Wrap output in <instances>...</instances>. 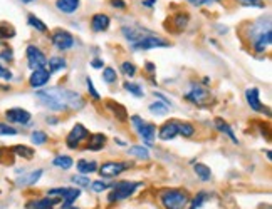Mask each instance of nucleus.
<instances>
[{"instance_id":"0eeeda50","label":"nucleus","mask_w":272,"mask_h":209,"mask_svg":"<svg viewBox=\"0 0 272 209\" xmlns=\"http://www.w3.org/2000/svg\"><path fill=\"white\" fill-rule=\"evenodd\" d=\"M51 42L52 45L61 50V52H66L69 49L74 47V44H76V40H74V37L69 34L67 31H62V28H57V31L51 36Z\"/></svg>"},{"instance_id":"ddd939ff","label":"nucleus","mask_w":272,"mask_h":209,"mask_svg":"<svg viewBox=\"0 0 272 209\" xmlns=\"http://www.w3.org/2000/svg\"><path fill=\"white\" fill-rule=\"evenodd\" d=\"M245 101L249 104V107L252 109V111H256V112H265V114H270L269 112V109L264 106L262 102H260V92L257 87H251V89H247L245 91Z\"/></svg>"},{"instance_id":"6e6552de","label":"nucleus","mask_w":272,"mask_h":209,"mask_svg":"<svg viewBox=\"0 0 272 209\" xmlns=\"http://www.w3.org/2000/svg\"><path fill=\"white\" fill-rule=\"evenodd\" d=\"M130 162H121V161H108L100 167V174L104 179H111L119 176L121 172H125L126 169H130Z\"/></svg>"},{"instance_id":"c03bdc74","label":"nucleus","mask_w":272,"mask_h":209,"mask_svg":"<svg viewBox=\"0 0 272 209\" xmlns=\"http://www.w3.org/2000/svg\"><path fill=\"white\" fill-rule=\"evenodd\" d=\"M15 134H17V129H15V127L0 123V136H15Z\"/></svg>"},{"instance_id":"de8ad7c7","label":"nucleus","mask_w":272,"mask_h":209,"mask_svg":"<svg viewBox=\"0 0 272 209\" xmlns=\"http://www.w3.org/2000/svg\"><path fill=\"white\" fill-rule=\"evenodd\" d=\"M0 77L5 79V80H10L12 79V72H10L9 69H5L4 66H0Z\"/></svg>"},{"instance_id":"f3484780","label":"nucleus","mask_w":272,"mask_h":209,"mask_svg":"<svg viewBox=\"0 0 272 209\" xmlns=\"http://www.w3.org/2000/svg\"><path fill=\"white\" fill-rule=\"evenodd\" d=\"M177 136H178V123L177 121L165 123L158 131V137L161 139V141H171V139L177 137Z\"/></svg>"},{"instance_id":"8fccbe9b","label":"nucleus","mask_w":272,"mask_h":209,"mask_svg":"<svg viewBox=\"0 0 272 209\" xmlns=\"http://www.w3.org/2000/svg\"><path fill=\"white\" fill-rule=\"evenodd\" d=\"M155 97H156V99H160L161 102H165L166 106H170V107H171V101H170V99H166L163 94H161V92H155Z\"/></svg>"},{"instance_id":"1a4fd4ad","label":"nucleus","mask_w":272,"mask_h":209,"mask_svg":"<svg viewBox=\"0 0 272 209\" xmlns=\"http://www.w3.org/2000/svg\"><path fill=\"white\" fill-rule=\"evenodd\" d=\"M89 137V131L86 129V127L83 124H76L71 129V132L67 134L66 137V144H67V147L69 149H78L79 147V144L86 141V139Z\"/></svg>"},{"instance_id":"7c9ffc66","label":"nucleus","mask_w":272,"mask_h":209,"mask_svg":"<svg viewBox=\"0 0 272 209\" xmlns=\"http://www.w3.org/2000/svg\"><path fill=\"white\" fill-rule=\"evenodd\" d=\"M128 154L133 156V158L143 159V161H148L150 159V151L144 147V146H133V147L128 149Z\"/></svg>"},{"instance_id":"6ab92c4d","label":"nucleus","mask_w":272,"mask_h":209,"mask_svg":"<svg viewBox=\"0 0 272 209\" xmlns=\"http://www.w3.org/2000/svg\"><path fill=\"white\" fill-rule=\"evenodd\" d=\"M81 7V0H56V9L62 14L71 15Z\"/></svg>"},{"instance_id":"f03ea898","label":"nucleus","mask_w":272,"mask_h":209,"mask_svg":"<svg viewBox=\"0 0 272 209\" xmlns=\"http://www.w3.org/2000/svg\"><path fill=\"white\" fill-rule=\"evenodd\" d=\"M160 201L165 209H187L188 194L182 189H165L160 196Z\"/></svg>"},{"instance_id":"20e7f679","label":"nucleus","mask_w":272,"mask_h":209,"mask_svg":"<svg viewBox=\"0 0 272 209\" xmlns=\"http://www.w3.org/2000/svg\"><path fill=\"white\" fill-rule=\"evenodd\" d=\"M141 183H135V181H121L118 184L111 186L113 191L108 194V201L109 202H118L123 199H128V197L135 193L138 188H141Z\"/></svg>"},{"instance_id":"ea45409f","label":"nucleus","mask_w":272,"mask_h":209,"mask_svg":"<svg viewBox=\"0 0 272 209\" xmlns=\"http://www.w3.org/2000/svg\"><path fill=\"white\" fill-rule=\"evenodd\" d=\"M121 72H123L126 77H135L136 75V66L133 62H123L121 64Z\"/></svg>"},{"instance_id":"5fc2aeb1","label":"nucleus","mask_w":272,"mask_h":209,"mask_svg":"<svg viewBox=\"0 0 272 209\" xmlns=\"http://www.w3.org/2000/svg\"><path fill=\"white\" fill-rule=\"evenodd\" d=\"M146 71H148V72H155V64L146 62Z\"/></svg>"},{"instance_id":"2f4dec72","label":"nucleus","mask_w":272,"mask_h":209,"mask_svg":"<svg viewBox=\"0 0 272 209\" xmlns=\"http://www.w3.org/2000/svg\"><path fill=\"white\" fill-rule=\"evenodd\" d=\"M12 37H15V28L12 27V24H9V22H0V39L7 40Z\"/></svg>"},{"instance_id":"473e14b6","label":"nucleus","mask_w":272,"mask_h":209,"mask_svg":"<svg viewBox=\"0 0 272 209\" xmlns=\"http://www.w3.org/2000/svg\"><path fill=\"white\" fill-rule=\"evenodd\" d=\"M27 24L31 25L32 28H36L37 32H45V31H47V25H45L40 19H37V17L34 15V14H31V15L27 17Z\"/></svg>"},{"instance_id":"864d4df0","label":"nucleus","mask_w":272,"mask_h":209,"mask_svg":"<svg viewBox=\"0 0 272 209\" xmlns=\"http://www.w3.org/2000/svg\"><path fill=\"white\" fill-rule=\"evenodd\" d=\"M155 4H156V0H143V5H144V7H153Z\"/></svg>"},{"instance_id":"bb28decb","label":"nucleus","mask_w":272,"mask_h":209,"mask_svg":"<svg viewBox=\"0 0 272 209\" xmlns=\"http://www.w3.org/2000/svg\"><path fill=\"white\" fill-rule=\"evenodd\" d=\"M193 169H195V174L199 176L200 181L207 183V181H210V179H212V169L208 166L202 164V162H196V164L193 166Z\"/></svg>"},{"instance_id":"6e6d98bb","label":"nucleus","mask_w":272,"mask_h":209,"mask_svg":"<svg viewBox=\"0 0 272 209\" xmlns=\"http://www.w3.org/2000/svg\"><path fill=\"white\" fill-rule=\"evenodd\" d=\"M22 4H32V2H36V0H20Z\"/></svg>"},{"instance_id":"603ef678","label":"nucleus","mask_w":272,"mask_h":209,"mask_svg":"<svg viewBox=\"0 0 272 209\" xmlns=\"http://www.w3.org/2000/svg\"><path fill=\"white\" fill-rule=\"evenodd\" d=\"M111 5L116 9H126V4L123 2V0H111Z\"/></svg>"},{"instance_id":"58836bf2","label":"nucleus","mask_w":272,"mask_h":209,"mask_svg":"<svg viewBox=\"0 0 272 209\" xmlns=\"http://www.w3.org/2000/svg\"><path fill=\"white\" fill-rule=\"evenodd\" d=\"M31 141L36 144V146H42V144L47 142V134L42 131H34L31 136Z\"/></svg>"},{"instance_id":"37998d69","label":"nucleus","mask_w":272,"mask_h":209,"mask_svg":"<svg viewBox=\"0 0 272 209\" xmlns=\"http://www.w3.org/2000/svg\"><path fill=\"white\" fill-rule=\"evenodd\" d=\"M72 183L79 186V188H88V186L91 184L89 177L86 176V174H79V176H72Z\"/></svg>"},{"instance_id":"a878e982","label":"nucleus","mask_w":272,"mask_h":209,"mask_svg":"<svg viewBox=\"0 0 272 209\" xmlns=\"http://www.w3.org/2000/svg\"><path fill=\"white\" fill-rule=\"evenodd\" d=\"M42 172H44L42 169L32 171L31 174H27V176L17 179V184H19V186H34L40 179V176H42Z\"/></svg>"},{"instance_id":"4c0bfd02","label":"nucleus","mask_w":272,"mask_h":209,"mask_svg":"<svg viewBox=\"0 0 272 209\" xmlns=\"http://www.w3.org/2000/svg\"><path fill=\"white\" fill-rule=\"evenodd\" d=\"M103 80L106 84H114L118 80V74H116V71H114L113 67H106L103 71Z\"/></svg>"},{"instance_id":"3c124183","label":"nucleus","mask_w":272,"mask_h":209,"mask_svg":"<svg viewBox=\"0 0 272 209\" xmlns=\"http://www.w3.org/2000/svg\"><path fill=\"white\" fill-rule=\"evenodd\" d=\"M91 67L101 69V67H104V62H103L101 59H92V61H91Z\"/></svg>"},{"instance_id":"a19ab883","label":"nucleus","mask_w":272,"mask_h":209,"mask_svg":"<svg viewBox=\"0 0 272 209\" xmlns=\"http://www.w3.org/2000/svg\"><path fill=\"white\" fill-rule=\"evenodd\" d=\"M237 4L244 5V7H254V9H264L265 7L264 0H237Z\"/></svg>"},{"instance_id":"cd10ccee","label":"nucleus","mask_w":272,"mask_h":209,"mask_svg":"<svg viewBox=\"0 0 272 209\" xmlns=\"http://www.w3.org/2000/svg\"><path fill=\"white\" fill-rule=\"evenodd\" d=\"M78 171L81 174H86V176H88V174L97 171V162L96 161H88V159H81L78 162Z\"/></svg>"},{"instance_id":"a211bd4d","label":"nucleus","mask_w":272,"mask_h":209,"mask_svg":"<svg viewBox=\"0 0 272 209\" xmlns=\"http://www.w3.org/2000/svg\"><path fill=\"white\" fill-rule=\"evenodd\" d=\"M111 24V19L106 14H94L91 17V28L94 32H106Z\"/></svg>"},{"instance_id":"7ed1b4c3","label":"nucleus","mask_w":272,"mask_h":209,"mask_svg":"<svg viewBox=\"0 0 272 209\" xmlns=\"http://www.w3.org/2000/svg\"><path fill=\"white\" fill-rule=\"evenodd\" d=\"M185 99L199 107L210 106L213 101L212 92L208 91L205 85H200V84H190V89L187 94H185Z\"/></svg>"},{"instance_id":"72a5a7b5","label":"nucleus","mask_w":272,"mask_h":209,"mask_svg":"<svg viewBox=\"0 0 272 209\" xmlns=\"http://www.w3.org/2000/svg\"><path fill=\"white\" fill-rule=\"evenodd\" d=\"M208 197H210V196H208L207 193H204V191H202V193H199V194H196V196L193 197V201H190V202H188V204H190L188 209H200V207L207 202Z\"/></svg>"},{"instance_id":"c85d7f7f","label":"nucleus","mask_w":272,"mask_h":209,"mask_svg":"<svg viewBox=\"0 0 272 209\" xmlns=\"http://www.w3.org/2000/svg\"><path fill=\"white\" fill-rule=\"evenodd\" d=\"M47 66H49V72H57V71H64L67 62L62 57H51L47 61Z\"/></svg>"},{"instance_id":"49530a36","label":"nucleus","mask_w":272,"mask_h":209,"mask_svg":"<svg viewBox=\"0 0 272 209\" xmlns=\"http://www.w3.org/2000/svg\"><path fill=\"white\" fill-rule=\"evenodd\" d=\"M0 59L5 61V62H12L14 61V55H12V50H4L2 54H0Z\"/></svg>"},{"instance_id":"2eb2a0df","label":"nucleus","mask_w":272,"mask_h":209,"mask_svg":"<svg viewBox=\"0 0 272 209\" xmlns=\"http://www.w3.org/2000/svg\"><path fill=\"white\" fill-rule=\"evenodd\" d=\"M121 34H123V37L128 40L130 44H135L138 42L141 37L144 36H150V34H153L152 31H146V28L143 27H130V25H125L121 28Z\"/></svg>"},{"instance_id":"f704fd0d","label":"nucleus","mask_w":272,"mask_h":209,"mask_svg":"<svg viewBox=\"0 0 272 209\" xmlns=\"http://www.w3.org/2000/svg\"><path fill=\"white\" fill-rule=\"evenodd\" d=\"M123 87L130 92V94L135 96V97H143V96H144L143 87H141L140 84H136V82H130V80H128V82L123 84Z\"/></svg>"},{"instance_id":"dca6fc26","label":"nucleus","mask_w":272,"mask_h":209,"mask_svg":"<svg viewBox=\"0 0 272 209\" xmlns=\"http://www.w3.org/2000/svg\"><path fill=\"white\" fill-rule=\"evenodd\" d=\"M272 44V31H265L262 34H259L256 39H252V47L257 54L265 52Z\"/></svg>"},{"instance_id":"13d9d810","label":"nucleus","mask_w":272,"mask_h":209,"mask_svg":"<svg viewBox=\"0 0 272 209\" xmlns=\"http://www.w3.org/2000/svg\"><path fill=\"white\" fill-rule=\"evenodd\" d=\"M0 156H2V149H0Z\"/></svg>"},{"instance_id":"423d86ee","label":"nucleus","mask_w":272,"mask_h":209,"mask_svg":"<svg viewBox=\"0 0 272 209\" xmlns=\"http://www.w3.org/2000/svg\"><path fill=\"white\" fill-rule=\"evenodd\" d=\"M170 42L165 39L158 37L156 34H150V36L141 37L138 42L131 44L133 50H150V49H158V47H168Z\"/></svg>"},{"instance_id":"79ce46f5","label":"nucleus","mask_w":272,"mask_h":209,"mask_svg":"<svg viewBox=\"0 0 272 209\" xmlns=\"http://www.w3.org/2000/svg\"><path fill=\"white\" fill-rule=\"evenodd\" d=\"M86 87H88L89 96L94 99V101H100L101 96H100V92H97V89L94 87V84H92V79L91 77H86Z\"/></svg>"},{"instance_id":"393cba45","label":"nucleus","mask_w":272,"mask_h":209,"mask_svg":"<svg viewBox=\"0 0 272 209\" xmlns=\"http://www.w3.org/2000/svg\"><path fill=\"white\" fill-rule=\"evenodd\" d=\"M148 111L152 112L153 115H156V117H163V115L168 114L170 106H166V104L161 102V101H156V102H153V104H150V106H148Z\"/></svg>"},{"instance_id":"b1692460","label":"nucleus","mask_w":272,"mask_h":209,"mask_svg":"<svg viewBox=\"0 0 272 209\" xmlns=\"http://www.w3.org/2000/svg\"><path fill=\"white\" fill-rule=\"evenodd\" d=\"M57 201L59 199H54V197H44V199L32 201L31 204H29V207L31 209H54Z\"/></svg>"},{"instance_id":"09e8293b","label":"nucleus","mask_w":272,"mask_h":209,"mask_svg":"<svg viewBox=\"0 0 272 209\" xmlns=\"http://www.w3.org/2000/svg\"><path fill=\"white\" fill-rule=\"evenodd\" d=\"M187 2H190L192 5H196V7H202V5H208L212 0H187Z\"/></svg>"},{"instance_id":"4d7b16f0","label":"nucleus","mask_w":272,"mask_h":209,"mask_svg":"<svg viewBox=\"0 0 272 209\" xmlns=\"http://www.w3.org/2000/svg\"><path fill=\"white\" fill-rule=\"evenodd\" d=\"M69 209H79V207H69Z\"/></svg>"},{"instance_id":"9b49d317","label":"nucleus","mask_w":272,"mask_h":209,"mask_svg":"<svg viewBox=\"0 0 272 209\" xmlns=\"http://www.w3.org/2000/svg\"><path fill=\"white\" fill-rule=\"evenodd\" d=\"M26 55H27L29 67H31L32 71H34V69L47 66V57H45L44 52L40 50L39 47H36V45H29L27 50H26Z\"/></svg>"},{"instance_id":"39448f33","label":"nucleus","mask_w":272,"mask_h":209,"mask_svg":"<svg viewBox=\"0 0 272 209\" xmlns=\"http://www.w3.org/2000/svg\"><path fill=\"white\" fill-rule=\"evenodd\" d=\"M131 124L135 126V129L138 132V136L146 144H152L156 137V126L155 124H150V123H144V121L140 117V115H131Z\"/></svg>"},{"instance_id":"aec40b11","label":"nucleus","mask_w":272,"mask_h":209,"mask_svg":"<svg viewBox=\"0 0 272 209\" xmlns=\"http://www.w3.org/2000/svg\"><path fill=\"white\" fill-rule=\"evenodd\" d=\"M106 106L109 111L114 114L116 121H119V123H126V121H128V111H126L125 106H121V104L114 101H106Z\"/></svg>"},{"instance_id":"f257e3e1","label":"nucleus","mask_w":272,"mask_h":209,"mask_svg":"<svg viewBox=\"0 0 272 209\" xmlns=\"http://www.w3.org/2000/svg\"><path fill=\"white\" fill-rule=\"evenodd\" d=\"M36 97L44 107L49 109V111L61 112V111L69 109L67 107V89H62V87H49V89L37 91Z\"/></svg>"},{"instance_id":"9d476101","label":"nucleus","mask_w":272,"mask_h":209,"mask_svg":"<svg viewBox=\"0 0 272 209\" xmlns=\"http://www.w3.org/2000/svg\"><path fill=\"white\" fill-rule=\"evenodd\" d=\"M47 196L49 197H64V206L62 207L66 209L81 196V189L79 188H54L49 191Z\"/></svg>"},{"instance_id":"a18cd8bd","label":"nucleus","mask_w":272,"mask_h":209,"mask_svg":"<svg viewBox=\"0 0 272 209\" xmlns=\"http://www.w3.org/2000/svg\"><path fill=\"white\" fill-rule=\"evenodd\" d=\"M89 186H91V189L94 191V193H103L104 189L109 188V186L104 183V181H94V183H91Z\"/></svg>"},{"instance_id":"c756f323","label":"nucleus","mask_w":272,"mask_h":209,"mask_svg":"<svg viewBox=\"0 0 272 209\" xmlns=\"http://www.w3.org/2000/svg\"><path fill=\"white\" fill-rule=\"evenodd\" d=\"M171 22H173V27H177L178 31H183V28L188 25L190 15L187 12H178V14H175V17H173Z\"/></svg>"},{"instance_id":"412c9836","label":"nucleus","mask_w":272,"mask_h":209,"mask_svg":"<svg viewBox=\"0 0 272 209\" xmlns=\"http://www.w3.org/2000/svg\"><path fill=\"white\" fill-rule=\"evenodd\" d=\"M106 141H108L106 136L101 134V132H96V134H92L89 137L86 149H88V151H101L104 146H106Z\"/></svg>"},{"instance_id":"f8f14e48","label":"nucleus","mask_w":272,"mask_h":209,"mask_svg":"<svg viewBox=\"0 0 272 209\" xmlns=\"http://www.w3.org/2000/svg\"><path fill=\"white\" fill-rule=\"evenodd\" d=\"M5 117H7L9 123L12 124H20V126H29L32 121V115L29 111H26V109L22 107H12L9 109L7 112H5Z\"/></svg>"},{"instance_id":"4468645a","label":"nucleus","mask_w":272,"mask_h":209,"mask_svg":"<svg viewBox=\"0 0 272 209\" xmlns=\"http://www.w3.org/2000/svg\"><path fill=\"white\" fill-rule=\"evenodd\" d=\"M49 80H51L49 69L39 67V69H34V72L31 74V77H29V84H31V87H36V89H39V87H44L45 84L49 82Z\"/></svg>"},{"instance_id":"c9c22d12","label":"nucleus","mask_w":272,"mask_h":209,"mask_svg":"<svg viewBox=\"0 0 272 209\" xmlns=\"http://www.w3.org/2000/svg\"><path fill=\"white\" fill-rule=\"evenodd\" d=\"M12 151L17 156H20V158H24V159H32L34 158V149L27 147V146H22V144H19V146H14Z\"/></svg>"},{"instance_id":"e433bc0d","label":"nucleus","mask_w":272,"mask_h":209,"mask_svg":"<svg viewBox=\"0 0 272 209\" xmlns=\"http://www.w3.org/2000/svg\"><path fill=\"white\" fill-rule=\"evenodd\" d=\"M195 134V127L188 123H178V136L192 137Z\"/></svg>"},{"instance_id":"4be33fe9","label":"nucleus","mask_w":272,"mask_h":209,"mask_svg":"<svg viewBox=\"0 0 272 209\" xmlns=\"http://www.w3.org/2000/svg\"><path fill=\"white\" fill-rule=\"evenodd\" d=\"M215 127H217V129L220 131V132H224V134L227 136L234 144H239V139H237V136L234 134L232 127H230L227 123H225L224 119H215Z\"/></svg>"},{"instance_id":"5701e85b","label":"nucleus","mask_w":272,"mask_h":209,"mask_svg":"<svg viewBox=\"0 0 272 209\" xmlns=\"http://www.w3.org/2000/svg\"><path fill=\"white\" fill-rule=\"evenodd\" d=\"M74 164V161L71 156H66V154H59V156H56L54 159H52V166H56V167H59V169H71Z\"/></svg>"}]
</instances>
